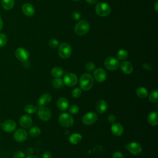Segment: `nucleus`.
Here are the masks:
<instances>
[{
	"label": "nucleus",
	"mask_w": 158,
	"mask_h": 158,
	"mask_svg": "<svg viewBox=\"0 0 158 158\" xmlns=\"http://www.w3.org/2000/svg\"><path fill=\"white\" fill-rule=\"evenodd\" d=\"M128 52L125 49H123L118 51V52L117 53V59L119 60H125L128 57Z\"/></svg>",
	"instance_id": "c756f323"
},
{
	"label": "nucleus",
	"mask_w": 158,
	"mask_h": 158,
	"mask_svg": "<svg viewBox=\"0 0 158 158\" xmlns=\"http://www.w3.org/2000/svg\"><path fill=\"white\" fill-rule=\"evenodd\" d=\"M29 134L32 137H37L41 134V129L37 126H33L30 129Z\"/></svg>",
	"instance_id": "cd10ccee"
},
{
	"label": "nucleus",
	"mask_w": 158,
	"mask_h": 158,
	"mask_svg": "<svg viewBox=\"0 0 158 158\" xmlns=\"http://www.w3.org/2000/svg\"><path fill=\"white\" fill-rule=\"evenodd\" d=\"M69 112L72 114H76L79 112V107L76 104H73L71 106H70L69 109Z\"/></svg>",
	"instance_id": "f704fd0d"
},
{
	"label": "nucleus",
	"mask_w": 158,
	"mask_h": 158,
	"mask_svg": "<svg viewBox=\"0 0 158 158\" xmlns=\"http://www.w3.org/2000/svg\"><path fill=\"white\" fill-rule=\"evenodd\" d=\"M2 128L5 132H12L16 128V123L12 120H6L3 122Z\"/></svg>",
	"instance_id": "4468645a"
},
{
	"label": "nucleus",
	"mask_w": 158,
	"mask_h": 158,
	"mask_svg": "<svg viewBox=\"0 0 158 158\" xmlns=\"http://www.w3.org/2000/svg\"><path fill=\"white\" fill-rule=\"evenodd\" d=\"M143 67L144 69L147 70H151V69H152L151 66L149 64H143Z\"/></svg>",
	"instance_id": "37998d69"
},
{
	"label": "nucleus",
	"mask_w": 158,
	"mask_h": 158,
	"mask_svg": "<svg viewBox=\"0 0 158 158\" xmlns=\"http://www.w3.org/2000/svg\"><path fill=\"white\" fill-rule=\"evenodd\" d=\"M14 158H24L25 153L21 151H16L13 154Z\"/></svg>",
	"instance_id": "e433bc0d"
},
{
	"label": "nucleus",
	"mask_w": 158,
	"mask_h": 158,
	"mask_svg": "<svg viewBox=\"0 0 158 158\" xmlns=\"http://www.w3.org/2000/svg\"><path fill=\"white\" fill-rule=\"evenodd\" d=\"M25 152H26V153H27L28 156H30V155H32V154L33 153V148H31V147H28V148H27L26 149Z\"/></svg>",
	"instance_id": "79ce46f5"
},
{
	"label": "nucleus",
	"mask_w": 158,
	"mask_h": 158,
	"mask_svg": "<svg viewBox=\"0 0 158 158\" xmlns=\"http://www.w3.org/2000/svg\"><path fill=\"white\" fill-rule=\"evenodd\" d=\"M37 110L38 117L43 121H48L51 118V112L49 109L44 106H39Z\"/></svg>",
	"instance_id": "6e6552de"
},
{
	"label": "nucleus",
	"mask_w": 158,
	"mask_h": 158,
	"mask_svg": "<svg viewBox=\"0 0 158 158\" xmlns=\"http://www.w3.org/2000/svg\"><path fill=\"white\" fill-rule=\"evenodd\" d=\"M25 111L28 114H33L36 111V107L33 104H28L26 105L24 107Z\"/></svg>",
	"instance_id": "7c9ffc66"
},
{
	"label": "nucleus",
	"mask_w": 158,
	"mask_h": 158,
	"mask_svg": "<svg viewBox=\"0 0 158 158\" xmlns=\"http://www.w3.org/2000/svg\"><path fill=\"white\" fill-rule=\"evenodd\" d=\"M97 0H86V1L89 4H94Z\"/></svg>",
	"instance_id": "c03bdc74"
},
{
	"label": "nucleus",
	"mask_w": 158,
	"mask_h": 158,
	"mask_svg": "<svg viewBox=\"0 0 158 158\" xmlns=\"http://www.w3.org/2000/svg\"><path fill=\"white\" fill-rule=\"evenodd\" d=\"M93 76L96 81L99 83H102L106 80L107 78V73L103 69L98 68L94 70Z\"/></svg>",
	"instance_id": "f8f14e48"
},
{
	"label": "nucleus",
	"mask_w": 158,
	"mask_h": 158,
	"mask_svg": "<svg viewBox=\"0 0 158 158\" xmlns=\"http://www.w3.org/2000/svg\"><path fill=\"white\" fill-rule=\"evenodd\" d=\"M1 4L6 10H10L14 5V0H2Z\"/></svg>",
	"instance_id": "a878e982"
},
{
	"label": "nucleus",
	"mask_w": 158,
	"mask_h": 158,
	"mask_svg": "<svg viewBox=\"0 0 158 158\" xmlns=\"http://www.w3.org/2000/svg\"><path fill=\"white\" fill-rule=\"evenodd\" d=\"M104 65L106 68L109 70L114 71L118 68L120 63L117 58H115L112 56H109L105 59Z\"/></svg>",
	"instance_id": "423d86ee"
},
{
	"label": "nucleus",
	"mask_w": 158,
	"mask_h": 158,
	"mask_svg": "<svg viewBox=\"0 0 158 158\" xmlns=\"http://www.w3.org/2000/svg\"><path fill=\"white\" fill-rule=\"evenodd\" d=\"M64 83L67 85V86L72 87L75 86L78 81V78L77 76L73 73H67L65 75L64 79H63Z\"/></svg>",
	"instance_id": "0eeeda50"
},
{
	"label": "nucleus",
	"mask_w": 158,
	"mask_h": 158,
	"mask_svg": "<svg viewBox=\"0 0 158 158\" xmlns=\"http://www.w3.org/2000/svg\"><path fill=\"white\" fill-rule=\"evenodd\" d=\"M72 49L70 45L67 43H62L60 44L58 53L59 56L63 59H68L72 54Z\"/></svg>",
	"instance_id": "20e7f679"
},
{
	"label": "nucleus",
	"mask_w": 158,
	"mask_h": 158,
	"mask_svg": "<svg viewBox=\"0 0 158 158\" xmlns=\"http://www.w3.org/2000/svg\"><path fill=\"white\" fill-rule=\"evenodd\" d=\"M90 28L89 22L86 20H80L75 26V33L78 36H83L86 34Z\"/></svg>",
	"instance_id": "f03ea898"
},
{
	"label": "nucleus",
	"mask_w": 158,
	"mask_h": 158,
	"mask_svg": "<svg viewBox=\"0 0 158 158\" xmlns=\"http://www.w3.org/2000/svg\"><path fill=\"white\" fill-rule=\"evenodd\" d=\"M98 120V115L94 112H89L85 114L83 118L82 122L85 125H90L94 123Z\"/></svg>",
	"instance_id": "1a4fd4ad"
},
{
	"label": "nucleus",
	"mask_w": 158,
	"mask_h": 158,
	"mask_svg": "<svg viewBox=\"0 0 158 158\" xmlns=\"http://www.w3.org/2000/svg\"><path fill=\"white\" fill-rule=\"evenodd\" d=\"M43 158H52V154L49 151H46L43 154Z\"/></svg>",
	"instance_id": "58836bf2"
},
{
	"label": "nucleus",
	"mask_w": 158,
	"mask_h": 158,
	"mask_svg": "<svg viewBox=\"0 0 158 158\" xmlns=\"http://www.w3.org/2000/svg\"><path fill=\"white\" fill-rule=\"evenodd\" d=\"M82 139V136L79 133H73L72 134L69 138V142L73 144H78Z\"/></svg>",
	"instance_id": "5701e85b"
},
{
	"label": "nucleus",
	"mask_w": 158,
	"mask_h": 158,
	"mask_svg": "<svg viewBox=\"0 0 158 158\" xmlns=\"http://www.w3.org/2000/svg\"><path fill=\"white\" fill-rule=\"evenodd\" d=\"M52 87L56 89H59L61 88L64 85V81L63 80L60 78H55L52 82Z\"/></svg>",
	"instance_id": "bb28decb"
},
{
	"label": "nucleus",
	"mask_w": 158,
	"mask_h": 158,
	"mask_svg": "<svg viewBox=\"0 0 158 158\" xmlns=\"http://www.w3.org/2000/svg\"><path fill=\"white\" fill-rule=\"evenodd\" d=\"M26 158H39L38 157H37V156H33V155H30V156H28L27 157H26Z\"/></svg>",
	"instance_id": "49530a36"
},
{
	"label": "nucleus",
	"mask_w": 158,
	"mask_h": 158,
	"mask_svg": "<svg viewBox=\"0 0 158 158\" xmlns=\"http://www.w3.org/2000/svg\"><path fill=\"white\" fill-rule=\"evenodd\" d=\"M72 1H79V0H72Z\"/></svg>",
	"instance_id": "09e8293b"
},
{
	"label": "nucleus",
	"mask_w": 158,
	"mask_h": 158,
	"mask_svg": "<svg viewBox=\"0 0 158 158\" xmlns=\"http://www.w3.org/2000/svg\"><path fill=\"white\" fill-rule=\"evenodd\" d=\"M126 149L132 154L134 155H138L142 151V147L141 146L136 142L133 141L125 146Z\"/></svg>",
	"instance_id": "9d476101"
},
{
	"label": "nucleus",
	"mask_w": 158,
	"mask_h": 158,
	"mask_svg": "<svg viewBox=\"0 0 158 158\" xmlns=\"http://www.w3.org/2000/svg\"><path fill=\"white\" fill-rule=\"evenodd\" d=\"M2 27H3V22H2V19L0 17V31L1 30Z\"/></svg>",
	"instance_id": "a18cd8bd"
},
{
	"label": "nucleus",
	"mask_w": 158,
	"mask_h": 158,
	"mask_svg": "<svg viewBox=\"0 0 158 158\" xmlns=\"http://www.w3.org/2000/svg\"><path fill=\"white\" fill-rule=\"evenodd\" d=\"M136 94L138 98H146L148 96V91L146 88L141 86L136 89Z\"/></svg>",
	"instance_id": "b1692460"
},
{
	"label": "nucleus",
	"mask_w": 158,
	"mask_h": 158,
	"mask_svg": "<svg viewBox=\"0 0 158 158\" xmlns=\"http://www.w3.org/2000/svg\"><path fill=\"white\" fill-rule=\"evenodd\" d=\"M123 127L119 123H113L111 126V131L116 136H120L123 133Z\"/></svg>",
	"instance_id": "dca6fc26"
},
{
	"label": "nucleus",
	"mask_w": 158,
	"mask_h": 158,
	"mask_svg": "<svg viewBox=\"0 0 158 158\" xmlns=\"http://www.w3.org/2000/svg\"><path fill=\"white\" fill-rule=\"evenodd\" d=\"M72 17L73 18V19H75V20H78L80 19V14L78 12H77V11H75L73 12L72 14Z\"/></svg>",
	"instance_id": "ea45409f"
},
{
	"label": "nucleus",
	"mask_w": 158,
	"mask_h": 158,
	"mask_svg": "<svg viewBox=\"0 0 158 158\" xmlns=\"http://www.w3.org/2000/svg\"><path fill=\"white\" fill-rule=\"evenodd\" d=\"M49 46L52 48H56L59 46V41L55 38H52L48 41Z\"/></svg>",
	"instance_id": "72a5a7b5"
},
{
	"label": "nucleus",
	"mask_w": 158,
	"mask_h": 158,
	"mask_svg": "<svg viewBox=\"0 0 158 158\" xmlns=\"http://www.w3.org/2000/svg\"><path fill=\"white\" fill-rule=\"evenodd\" d=\"M148 123L152 126H156L158 124V114L157 112L152 111L149 114L147 118Z\"/></svg>",
	"instance_id": "412c9836"
},
{
	"label": "nucleus",
	"mask_w": 158,
	"mask_h": 158,
	"mask_svg": "<svg viewBox=\"0 0 158 158\" xmlns=\"http://www.w3.org/2000/svg\"><path fill=\"white\" fill-rule=\"evenodd\" d=\"M82 93V91L80 88H75L72 92V96L74 98H79L81 94Z\"/></svg>",
	"instance_id": "473e14b6"
},
{
	"label": "nucleus",
	"mask_w": 158,
	"mask_h": 158,
	"mask_svg": "<svg viewBox=\"0 0 158 158\" xmlns=\"http://www.w3.org/2000/svg\"><path fill=\"white\" fill-rule=\"evenodd\" d=\"M7 41V36L4 33H0V47L4 46Z\"/></svg>",
	"instance_id": "c9c22d12"
},
{
	"label": "nucleus",
	"mask_w": 158,
	"mask_h": 158,
	"mask_svg": "<svg viewBox=\"0 0 158 158\" xmlns=\"http://www.w3.org/2000/svg\"><path fill=\"white\" fill-rule=\"evenodd\" d=\"M85 68L87 71L90 72H94V70L96 69L95 64L92 62H88L85 65Z\"/></svg>",
	"instance_id": "2f4dec72"
},
{
	"label": "nucleus",
	"mask_w": 158,
	"mask_h": 158,
	"mask_svg": "<svg viewBox=\"0 0 158 158\" xmlns=\"http://www.w3.org/2000/svg\"><path fill=\"white\" fill-rule=\"evenodd\" d=\"M27 132L23 128L17 129L14 133V138L17 142H23L27 138Z\"/></svg>",
	"instance_id": "ddd939ff"
},
{
	"label": "nucleus",
	"mask_w": 158,
	"mask_h": 158,
	"mask_svg": "<svg viewBox=\"0 0 158 158\" xmlns=\"http://www.w3.org/2000/svg\"><path fill=\"white\" fill-rule=\"evenodd\" d=\"M108 120L109 122H110V123H114L116 120V118H115V116L113 114H110L109 115L108 117Z\"/></svg>",
	"instance_id": "a19ab883"
},
{
	"label": "nucleus",
	"mask_w": 158,
	"mask_h": 158,
	"mask_svg": "<svg viewBox=\"0 0 158 158\" xmlns=\"http://www.w3.org/2000/svg\"><path fill=\"white\" fill-rule=\"evenodd\" d=\"M51 95L48 93H45L41 95L38 99V104L41 106H43L49 104L51 101Z\"/></svg>",
	"instance_id": "4be33fe9"
},
{
	"label": "nucleus",
	"mask_w": 158,
	"mask_h": 158,
	"mask_svg": "<svg viewBox=\"0 0 158 158\" xmlns=\"http://www.w3.org/2000/svg\"><path fill=\"white\" fill-rule=\"evenodd\" d=\"M16 57L22 62H26L28 60L30 57V54L28 51L24 48H19L16 49L15 52Z\"/></svg>",
	"instance_id": "9b49d317"
},
{
	"label": "nucleus",
	"mask_w": 158,
	"mask_h": 158,
	"mask_svg": "<svg viewBox=\"0 0 158 158\" xmlns=\"http://www.w3.org/2000/svg\"><path fill=\"white\" fill-rule=\"evenodd\" d=\"M79 85L80 89L84 91L89 90L94 85V78L89 73L83 74L79 80Z\"/></svg>",
	"instance_id": "f257e3e1"
},
{
	"label": "nucleus",
	"mask_w": 158,
	"mask_h": 158,
	"mask_svg": "<svg viewBox=\"0 0 158 158\" xmlns=\"http://www.w3.org/2000/svg\"><path fill=\"white\" fill-rule=\"evenodd\" d=\"M59 122L62 127H70L73 124L74 120L69 113H62L59 117Z\"/></svg>",
	"instance_id": "39448f33"
},
{
	"label": "nucleus",
	"mask_w": 158,
	"mask_h": 158,
	"mask_svg": "<svg viewBox=\"0 0 158 158\" xmlns=\"http://www.w3.org/2000/svg\"><path fill=\"white\" fill-rule=\"evenodd\" d=\"M51 74L54 78H60L64 74V70L60 67H54L51 70Z\"/></svg>",
	"instance_id": "393cba45"
},
{
	"label": "nucleus",
	"mask_w": 158,
	"mask_h": 158,
	"mask_svg": "<svg viewBox=\"0 0 158 158\" xmlns=\"http://www.w3.org/2000/svg\"><path fill=\"white\" fill-rule=\"evenodd\" d=\"M149 100L151 102H154L156 103L158 101V91L157 89L153 90L151 92V93L149 94L148 96Z\"/></svg>",
	"instance_id": "c85d7f7f"
},
{
	"label": "nucleus",
	"mask_w": 158,
	"mask_h": 158,
	"mask_svg": "<svg viewBox=\"0 0 158 158\" xmlns=\"http://www.w3.org/2000/svg\"><path fill=\"white\" fill-rule=\"evenodd\" d=\"M22 11L23 14L28 17H31L35 14V8L30 3H25L22 6Z\"/></svg>",
	"instance_id": "a211bd4d"
},
{
	"label": "nucleus",
	"mask_w": 158,
	"mask_h": 158,
	"mask_svg": "<svg viewBox=\"0 0 158 158\" xmlns=\"http://www.w3.org/2000/svg\"><path fill=\"white\" fill-rule=\"evenodd\" d=\"M112 158H124L123 155L119 151H115L112 154Z\"/></svg>",
	"instance_id": "4c0bfd02"
},
{
	"label": "nucleus",
	"mask_w": 158,
	"mask_h": 158,
	"mask_svg": "<svg viewBox=\"0 0 158 158\" xmlns=\"http://www.w3.org/2000/svg\"><path fill=\"white\" fill-rule=\"evenodd\" d=\"M69 101L65 98L60 97L57 101V106L58 109L62 111L66 110L69 108Z\"/></svg>",
	"instance_id": "6ab92c4d"
},
{
	"label": "nucleus",
	"mask_w": 158,
	"mask_h": 158,
	"mask_svg": "<svg viewBox=\"0 0 158 158\" xmlns=\"http://www.w3.org/2000/svg\"><path fill=\"white\" fill-rule=\"evenodd\" d=\"M107 103L104 99H101L98 101L96 105V109L98 112L99 114H103L106 112L107 110Z\"/></svg>",
	"instance_id": "aec40b11"
},
{
	"label": "nucleus",
	"mask_w": 158,
	"mask_h": 158,
	"mask_svg": "<svg viewBox=\"0 0 158 158\" xmlns=\"http://www.w3.org/2000/svg\"><path fill=\"white\" fill-rule=\"evenodd\" d=\"M121 70L125 74H130L133 72V67L132 64L128 60H123L120 65Z\"/></svg>",
	"instance_id": "f3484780"
},
{
	"label": "nucleus",
	"mask_w": 158,
	"mask_h": 158,
	"mask_svg": "<svg viewBox=\"0 0 158 158\" xmlns=\"http://www.w3.org/2000/svg\"><path fill=\"white\" fill-rule=\"evenodd\" d=\"M95 10L99 16L106 17L110 14L111 12V8L107 3L101 2L98 3L96 6Z\"/></svg>",
	"instance_id": "7ed1b4c3"
},
{
	"label": "nucleus",
	"mask_w": 158,
	"mask_h": 158,
	"mask_svg": "<svg viewBox=\"0 0 158 158\" xmlns=\"http://www.w3.org/2000/svg\"><path fill=\"white\" fill-rule=\"evenodd\" d=\"M157 4H158V2H156L154 4V9H155V10L156 12H157V6H158Z\"/></svg>",
	"instance_id": "de8ad7c7"
},
{
	"label": "nucleus",
	"mask_w": 158,
	"mask_h": 158,
	"mask_svg": "<svg viewBox=\"0 0 158 158\" xmlns=\"http://www.w3.org/2000/svg\"><path fill=\"white\" fill-rule=\"evenodd\" d=\"M19 123L22 128H29L33 123V120L30 116L28 115H23L20 117Z\"/></svg>",
	"instance_id": "2eb2a0df"
}]
</instances>
